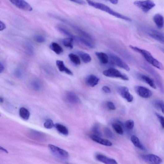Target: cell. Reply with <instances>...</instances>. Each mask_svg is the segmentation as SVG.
Returning <instances> with one entry per match:
<instances>
[{
  "instance_id": "cell-29",
  "label": "cell",
  "mask_w": 164,
  "mask_h": 164,
  "mask_svg": "<svg viewBox=\"0 0 164 164\" xmlns=\"http://www.w3.org/2000/svg\"><path fill=\"white\" fill-rule=\"evenodd\" d=\"M24 47L27 53L30 56H32L34 54V49L31 43L29 41H26L24 43Z\"/></svg>"
},
{
  "instance_id": "cell-12",
  "label": "cell",
  "mask_w": 164,
  "mask_h": 164,
  "mask_svg": "<svg viewBox=\"0 0 164 164\" xmlns=\"http://www.w3.org/2000/svg\"><path fill=\"white\" fill-rule=\"evenodd\" d=\"M141 157L145 162L150 164H159L162 162L161 158L156 155L153 154L142 155Z\"/></svg>"
},
{
  "instance_id": "cell-42",
  "label": "cell",
  "mask_w": 164,
  "mask_h": 164,
  "mask_svg": "<svg viewBox=\"0 0 164 164\" xmlns=\"http://www.w3.org/2000/svg\"><path fill=\"white\" fill-rule=\"evenodd\" d=\"M93 131L95 134L96 135L101 136V131H100L98 126L97 125L93 126Z\"/></svg>"
},
{
  "instance_id": "cell-9",
  "label": "cell",
  "mask_w": 164,
  "mask_h": 164,
  "mask_svg": "<svg viewBox=\"0 0 164 164\" xmlns=\"http://www.w3.org/2000/svg\"><path fill=\"white\" fill-rule=\"evenodd\" d=\"M117 91L123 98L129 102H132L133 100L132 95L130 93L128 88L125 86H119L117 88Z\"/></svg>"
},
{
  "instance_id": "cell-33",
  "label": "cell",
  "mask_w": 164,
  "mask_h": 164,
  "mask_svg": "<svg viewBox=\"0 0 164 164\" xmlns=\"http://www.w3.org/2000/svg\"><path fill=\"white\" fill-rule=\"evenodd\" d=\"M153 104L155 107L160 109L164 114V103L162 101L159 100H157L153 101Z\"/></svg>"
},
{
  "instance_id": "cell-1",
  "label": "cell",
  "mask_w": 164,
  "mask_h": 164,
  "mask_svg": "<svg viewBox=\"0 0 164 164\" xmlns=\"http://www.w3.org/2000/svg\"><path fill=\"white\" fill-rule=\"evenodd\" d=\"M86 1L90 6L107 13L118 19L130 22L132 21L130 18L114 11L110 7L103 4L93 2L91 0H86Z\"/></svg>"
},
{
  "instance_id": "cell-44",
  "label": "cell",
  "mask_w": 164,
  "mask_h": 164,
  "mask_svg": "<svg viewBox=\"0 0 164 164\" xmlns=\"http://www.w3.org/2000/svg\"><path fill=\"white\" fill-rule=\"evenodd\" d=\"M69 1L80 5H84L86 4V2L83 0H69Z\"/></svg>"
},
{
  "instance_id": "cell-45",
  "label": "cell",
  "mask_w": 164,
  "mask_h": 164,
  "mask_svg": "<svg viewBox=\"0 0 164 164\" xmlns=\"http://www.w3.org/2000/svg\"><path fill=\"white\" fill-rule=\"evenodd\" d=\"M102 90L106 93H111V90L110 88L107 86H104L102 88Z\"/></svg>"
},
{
  "instance_id": "cell-36",
  "label": "cell",
  "mask_w": 164,
  "mask_h": 164,
  "mask_svg": "<svg viewBox=\"0 0 164 164\" xmlns=\"http://www.w3.org/2000/svg\"><path fill=\"white\" fill-rule=\"evenodd\" d=\"M13 75L14 76L18 79H22L24 76L23 70L20 68H16L14 70Z\"/></svg>"
},
{
  "instance_id": "cell-3",
  "label": "cell",
  "mask_w": 164,
  "mask_h": 164,
  "mask_svg": "<svg viewBox=\"0 0 164 164\" xmlns=\"http://www.w3.org/2000/svg\"><path fill=\"white\" fill-rule=\"evenodd\" d=\"M48 147L54 156L58 159L66 161L69 158V154L66 151L52 145H49Z\"/></svg>"
},
{
  "instance_id": "cell-38",
  "label": "cell",
  "mask_w": 164,
  "mask_h": 164,
  "mask_svg": "<svg viewBox=\"0 0 164 164\" xmlns=\"http://www.w3.org/2000/svg\"><path fill=\"white\" fill-rule=\"evenodd\" d=\"M104 132L107 137L111 139H114V136L110 130L108 128V127H106L105 128Z\"/></svg>"
},
{
  "instance_id": "cell-25",
  "label": "cell",
  "mask_w": 164,
  "mask_h": 164,
  "mask_svg": "<svg viewBox=\"0 0 164 164\" xmlns=\"http://www.w3.org/2000/svg\"><path fill=\"white\" fill-rule=\"evenodd\" d=\"M96 55L99 61L103 64H106L108 63L109 57L106 54L101 52H96Z\"/></svg>"
},
{
  "instance_id": "cell-51",
  "label": "cell",
  "mask_w": 164,
  "mask_h": 164,
  "mask_svg": "<svg viewBox=\"0 0 164 164\" xmlns=\"http://www.w3.org/2000/svg\"><path fill=\"white\" fill-rule=\"evenodd\" d=\"M160 50L164 53V49L161 48Z\"/></svg>"
},
{
  "instance_id": "cell-28",
  "label": "cell",
  "mask_w": 164,
  "mask_h": 164,
  "mask_svg": "<svg viewBox=\"0 0 164 164\" xmlns=\"http://www.w3.org/2000/svg\"><path fill=\"white\" fill-rule=\"evenodd\" d=\"M19 115L23 119L27 120L30 117V113L29 111L25 107L20 108L19 112Z\"/></svg>"
},
{
  "instance_id": "cell-13",
  "label": "cell",
  "mask_w": 164,
  "mask_h": 164,
  "mask_svg": "<svg viewBox=\"0 0 164 164\" xmlns=\"http://www.w3.org/2000/svg\"><path fill=\"white\" fill-rule=\"evenodd\" d=\"M136 76L140 80L143 81L153 89L157 88V86L154 81L148 76L140 73H136Z\"/></svg>"
},
{
  "instance_id": "cell-11",
  "label": "cell",
  "mask_w": 164,
  "mask_h": 164,
  "mask_svg": "<svg viewBox=\"0 0 164 164\" xmlns=\"http://www.w3.org/2000/svg\"><path fill=\"white\" fill-rule=\"evenodd\" d=\"M135 90L136 93L143 98H148L152 95V93L150 89L142 86H136L135 87Z\"/></svg>"
},
{
  "instance_id": "cell-22",
  "label": "cell",
  "mask_w": 164,
  "mask_h": 164,
  "mask_svg": "<svg viewBox=\"0 0 164 164\" xmlns=\"http://www.w3.org/2000/svg\"><path fill=\"white\" fill-rule=\"evenodd\" d=\"M68 24L78 33L90 40H93V38L89 34L81 30L77 26L68 23Z\"/></svg>"
},
{
  "instance_id": "cell-48",
  "label": "cell",
  "mask_w": 164,
  "mask_h": 164,
  "mask_svg": "<svg viewBox=\"0 0 164 164\" xmlns=\"http://www.w3.org/2000/svg\"><path fill=\"white\" fill-rule=\"evenodd\" d=\"M107 1L114 5L117 4L119 2V0H107Z\"/></svg>"
},
{
  "instance_id": "cell-35",
  "label": "cell",
  "mask_w": 164,
  "mask_h": 164,
  "mask_svg": "<svg viewBox=\"0 0 164 164\" xmlns=\"http://www.w3.org/2000/svg\"><path fill=\"white\" fill-rule=\"evenodd\" d=\"M112 126L115 132L120 135L123 133V131L122 127L119 124L114 123L112 124Z\"/></svg>"
},
{
  "instance_id": "cell-30",
  "label": "cell",
  "mask_w": 164,
  "mask_h": 164,
  "mask_svg": "<svg viewBox=\"0 0 164 164\" xmlns=\"http://www.w3.org/2000/svg\"><path fill=\"white\" fill-rule=\"evenodd\" d=\"M78 54L82 60L85 63H89L92 60V58L88 54L82 52H78Z\"/></svg>"
},
{
  "instance_id": "cell-23",
  "label": "cell",
  "mask_w": 164,
  "mask_h": 164,
  "mask_svg": "<svg viewBox=\"0 0 164 164\" xmlns=\"http://www.w3.org/2000/svg\"><path fill=\"white\" fill-rule=\"evenodd\" d=\"M30 85L31 88L36 92H39L42 88L41 81L37 79L32 80L31 82Z\"/></svg>"
},
{
  "instance_id": "cell-7",
  "label": "cell",
  "mask_w": 164,
  "mask_h": 164,
  "mask_svg": "<svg viewBox=\"0 0 164 164\" xmlns=\"http://www.w3.org/2000/svg\"><path fill=\"white\" fill-rule=\"evenodd\" d=\"M109 57L112 63L115 65L123 68L127 71H129L130 68L119 57L113 54H109Z\"/></svg>"
},
{
  "instance_id": "cell-26",
  "label": "cell",
  "mask_w": 164,
  "mask_h": 164,
  "mask_svg": "<svg viewBox=\"0 0 164 164\" xmlns=\"http://www.w3.org/2000/svg\"><path fill=\"white\" fill-rule=\"evenodd\" d=\"M50 49L57 54H60L63 51L62 47L58 43L55 42H52L50 45Z\"/></svg>"
},
{
  "instance_id": "cell-2",
  "label": "cell",
  "mask_w": 164,
  "mask_h": 164,
  "mask_svg": "<svg viewBox=\"0 0 164 164\" xmlns=\"http://www.w3.org/2000/svg\"><path fill=\"white\" fill-rule=\"evenodd\" d=\"M129 47L134 51L141 54L144 59L153 66L161 70L164 69L162 63L155 58L148 51L132 45H130Z\"/></svg>"
},
{
  "instance_id": "cell-41",
  "label": "cell",
  "mask_w": 164,
  "mask_h": 164,
  "mask_svg": "<svg viewBox=\"0 0 164 164\" xmlns=\"http://www.w3.org/2000/svg\"><path fill=\"white\" fill-rule=\"evenodd\" d=\"M156 115L159 120L162 128L164 129V117L157 113H156Z\"/></svg>"
},
{
  "instance_id": "cell-31",
  "label": "cell",
  "mask_w": 164,
  "mask_h": 164,
  "mask_svg": "<svg viewBox=\"0 0 164 164\" xmlns=\"http://www.w3.org/2000/svg\"><path fill=\"white\" fill-rule=\"evenodd\" d=\"M74 40V39L73 38L69 37L63 40L62 41V42L65 46L71 49L73 47V43Z\"/></svg>"
},
{
  "instance_id": "cell-34",
  "label": "cell",
  "mask_w": 164,
  "mask_h": 164,
  "mask_svg": "<svg viewBox=\"0 0 164 164\" xmlns=\"http://www.w3.org/2000/svg\"><path fill=\"white\" fill-rule=\"evenodd\" d=\"M76 39L89 48H94V45L83 37H77Z\"/></svg>"
},
{
  "instance_id": "cell-24",
  "label": "cell",
  "mask_w": 164,
  "mask_h": 164,
  "mask_svg": "<svg viewBox=\"0 0 164 164\" xmlns=\"http://www.w3.org/2000/svg\"><path fill=\"white\" fill-rule=\"evenodd\" d=\"M131 140L136 147L144 151H146V149L141 143L139 139L135 135H132L131 137Z\"/></svg>"
},
{
  "instance_id": "cell-15",
  "label": "cell",
  "mask_w": 164,
  "mask_h": 164,
  "mask_svg": "<svg viewBox=\"0 0 164 164\" xmlns=\"http://www.w3.org/2000/svg\"><path fill=\"white\" fill-rule=\"evenodd\" d=\"M29 138L35 140L43 141L45 139V136L40 132L31 130L28 133Z\"/></svg>"
},
{
  "instance_id": "cell-8",
  "label": "cell",
  "mask_w": 164,
  "mask_h": 164,
  "mask_svg": "<svg viewBox=\"0 0 164 164\" xmlns=\"http://www.w3.org/2000/svg\"><path fill=\"white\" fill-rule=\"evenodd\" d=\"M13 5L20 10L31 11L33 8L31 5L24 0H9Z\"/></svg>"
},
{
  "instance_id": "cell-49",
  "label": "cell",
  "mask_w": 164,
  "mask_h": 164,
  "mask_svg": "<svg viewBox=\"0 0 164 164\" xmlns=\"http://www.w3.org/2000/svg\"><path fill=\"white\" fill-rule=\"evenodd\" d=\"M1 150L3 151H4L6 153H8L6 149H4L2 147H1Z\"/></svg>"
},
{
  "instance_id": "cell-20",
  "label": "cell",
  "mask_w": 164,
  "mask_h": 164,
  "mask_svg": "<svg viewBox=\"0 0 164 164\" xmlns=\"http://www.w3.org/2000/svg\"><path fill=\"white\" fill-rule=\"evenodd\" d=\"M153 20L158 28L162 29L164 25V19L163 16L161 14H157L153 17Z\"/></svg>"
},
{
  "instance_id": "cell-16",
  "label": "cell",
  "mask_w": 164,
  "mask_h": 164,
  "mask_svg": "<svg viewBox=\"0 0 164 164\" xmlns=\"http://www.w3.org/2000/svg\"><path fill=\"white\" fill-rule=\"evenodd\" d=\"M90 136L91 139L93 141L107 147H110L112 145V143L110 141L102 138L99 136L93 135H91Z\"/></svg>"
},
{
  "instance_id": "cell-17",
  "label": "cell",
  "mask_w": 164,
  "mask_h": 164,
  "mask_svg": "<svg viewBox=\"0 0 164 164\" xmlns=\"http://www.w3.org/2000/svg\"><path fill=\"white\" fill-rule=\"evenodd\" d=\"M99 80V79L93 75H90L87 76L85 80L86 84L87 85L92 87H94L97 85L98 84Z\"/></svg>"
},
{
  "instance_id": "cell-32",
  "label": "cell",
  "mask_w": 164,
  "mask_h": 164,
  "mask_svg": "<svg viewBox=\"0 0 164 164\" xmlns=\"http://www.w3.org/2000/svg\"><path fill=\"white\" fill-rule=\"evenodd\" d=\"M69 57L71 62L77 65H79L80 63V61L79 56L73 53L69 54Z\"/></svg>"
},
{
  "instance_id": "cell-14",
  "label": "cell",
  "mask_w": 164,
  "mask_h": 164,
  "mask_svg": "<svg viewBox=\"0 0 164 164\" xmlns=\"http://www.w3.org/2000/svg\"><path fill=\"white\" fill-rule=\"evenodd\" d=\"M65 98L68 103L71 104H77L80 103V99L76 94L71 92H67L65 94Z\"/></svg>"
},
{
  "instance_id": "cell-46",
  "label": "cell",
  "mask_w": 164,
  "mask_h": 164,
  "mask_svg": "<svg viewBox=\"0 0 164 164\" xmlns=\"http://www.w3.org/2000/svg\"><path fill=\"white\" fill-rule=\"evenodd\" d=\"M6 26L5 24L2 22L0 21V31H2L6 29Z\"/></svg>"
},
{
  "instance_id": "cell-4",
  "label": "cell",
  "mask_w": 164,
  "mask_h": 164,
  "mask_svg": "<svg viewBox=\"0 0 164 164\" xmlns=\"http://www.w3.org/2000/svg\"><path fill=\"white\" fill-rule=\"evenodd\" d=\"M134 4L145 13H148L156 6L155 4L152 0L136 1L134 2Z\"/></svg>"
},
{
  "instance_id": "cell-47",
  "label": "cell",
  "mask_w": 164,
  "mask_h": 164,
  "mask_svg": "<svg viewBox=\"0 0 164 164\" xmlns=\"http://www.w3.org/2000/svg\"><path fill=\"white\" fill-rule=\"evenodd\" d=\"M5 69V66L3 63L1 62L0 64V73L2 74L4 71Z\"/></svg>"
},
{
  "instance_id": "cell-27",
  "label": "cell",
  "mask_w": 164,
  "mask_h": 164,
  "mask_svg": "<svg viewBox=\"0 0 164 164\" xmlns=\"http://www.w3.org/2000/svg\"><path fill=\"white\" fill-rule=\"evenodd\" d=\"M56 128L58 131L60 133L65 136L68 135L69 131L67 127L62 124L57 123L55 125Z\"/></svg>"
},
{
  "instance_id": "cell-21",
  "label": "cell",
  "mask_w": 164,
  "mask_h": 164,
  "mask_svg": "<svg viewBox=\"0 0 164 164\" xmlns=\"http://www.w3.org/2000/svg\"><path fill=\"white\" fill-rule=\"evenodd\" d=\"M56 65L60 71L64 72L66 73L70 76L73 75L72 71L65 66L63 61L60 60H57Z\"/></svg>"
},
{
  "instance_id": "cell-37",
  "label": "cell",
  "mask_w": 164,
  "mask_h": 164,
  "mask_svg": "<svg viewBox=\"0 0 164 164\" xmlns=\"http://www.w3.org/2000/svg\"><path fill=\"white\" fill-rule=\"evenodd\" d=\"M44 127L47 129H51L54 126L53 121L50 119H48L44 123Z\"/></svg>"
},
{
  "instance_id": "cell-6",
  "label": "cell",
  "mask_w": 164,
  "mask_h": 164,
  "mask_svg": "<svg viewBox=\"0 0 164 164\" xmlns=\"http://www.w3.org/2000/svg\"><path fill=\"white\" fill-rule=\"evenodd\" d=\"M142 68L150 73V74L154 77L155 79L156 83L159 88L161 92L163 93L164 92V88L162 80H161V77L158 73L152 68L148 66L147 65H143Z\"/></svg>"
},
{
  "instance_id": "cell-40",
  "label": "cell",
  "mask_w": 164,
  "mask_h": 164,
  "mask_svg": "<svg viewBox=\"0 0 164 164\" xmlns=\"http://www.w3.org/2000/svg\"><path fill=\"white\" fill-rule=\"evenodd\" d=\"M34 40L36 41L39 43H43L45 41V38L41 35H37L35 36Z\"/></svg>"
},
{
  "instance_id": "cell-5",
  "label": "cell",
  "mask_w": 164,
  "mask_h": 164,
  "mask_svg": "<svg viewBox=\"0 0 164 164\" xmlns=\"http://www.w3.org/2000/svg\"><path fill=\"white\" fill-rule=\"evenodd\" d=\"M103 74L107 77L119 78L126 81L129 80V77L126 75L122 74L119 70L114 68H111L104 71Z\"/></svg>"
},
{
  "instance_id": "cell-10",
  "label": "cell",
  "mask_w": 164,
  "mask_h": 164,
  "mask_svg": "<svg viewBox=\"0 0 164 164\" xmlns=\"http://www.w3.org/2000/svg\"><path fill=\"white\" fill-rule=\"evenodd\" d=\"M146 33L151 38L164 44V34L153 29H148Z\"/></svg>"
},
{
  "instance_id": "cell-39",
  "label": "cell",
  "mask_w": 164,
  "mask_h": 164,
  "mask_svg": "<svg viewBox=\"0 0 164 164\" xmlns=\"http://www.w3.org/2000/svg\"><path fill=\"white\" fill-rule=\"evenodd\" d=\"M125 126L127 129L132 130L134 127V122L132 120H127L125 123Z\"/></svg>"
},
{
  "instance_id": "cell-18",
  "label": "cell",
  "mask_w": 164,
  "mask_h": 164,
  "mask_svg": "<svg viewBox=\"0 0 164 164\" xmlns=\"http://www.w3.org/2000/svg\"><path fill=\"white\" fill-rule=\"evenodd\" d=\"M41 70L43 74L45 76L49 78H52L54 75L53 68L49 65H45L42 66Z\"/></svg>"
},
{
  "instance_id": "cell-50",
  "label": "cell",
  "mask_w": 164,
  "mask_h": 164,
  "mask_svg": "<svg viewBox=\"0 0 164 164\" xmlns=\"http://www.w3.org/2000/svg\"><path fill=\"white\" fill-rule=\"evenodd\" d=\"M0 101H1V103H2L4 102V99L2 97H1V98H0Z\"/></svg>"
},
{
  "instance_id": "cell-19",
  "label": "cell",
  "mask_w": 164,
  "mask_h": 164,
  "mask_svg": "<svg viewBox=\"0 0 164 164\" xmlns=\"http://www.w3.org/2000/svg\"><path fill=\"white\" fill-rule=\"evenodd\" d=\"M96 158L98 161L105 164H117L118 163L114 159L108 158L101 154H97Z\"/></svg>"
},
{
  "instance_id": "cell-43",
  "label": "cell",
  "mask_w": 164,
  "mask_h": 164,
  "mask_svg": "<svg viewBox=\"0 0 164 164\" xmlns=\"http://www.w3.org/2000/svg\"><path fill=\"white\" fill-rule=\"evenodd\" d=\"M107 108L111 110H115L116 108L112 102H108L107 103Z\"/></svg>"
}]
</instances>
